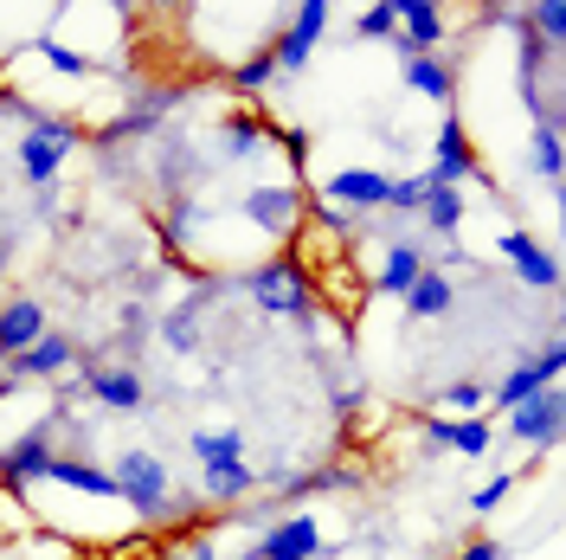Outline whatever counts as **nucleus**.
I'll return each instance as SVG.
<instances>
[{
  "label": "nucleus",
  "instance_id": "nucleus-1",
  "mask_svg": "<svg viewBox=\"0 0 566 560\" xmlns=\"http://www.w3.org/2000/svg\"><path fill=\"white\" fill-rule=\"evenodd\" d=\"M109 477H116V502H129L148 528L200 516V502H193V496H175V477H168V464H161L155 452H129Z\"/></svg>",
  "mask_w": 566,
  "mask_h": 560
},
{
  "label": "nucleus",
  "instance_id": "nucleus-2",
  "mask_svg": "<svg viewBox=\"0 0 566 560\" xmlns=\"http://www.w3.org/2000/svg\"><path fill=\"white\" fill-rule=\"evenodd\" d=\"M245 297L258 303V310L271 315H296V322H310L316 315V297H310V278H303V265L283 251V258H271V265H258V271H245Z\"/></svg>",
  "mask_w": 566,
  "mask_h": 560
},
{
  "label": "nucleus",
  "instance_id": "nucleus-3",
  "mask_svg": "<svg viewBox=\"0 0 566 560\" xmlns=\"http://www.w3.org/2000/svg\"><path fill=\"white\" fill-rule=\"evenodd\" d=\"M560 367H566V349L560 342H547V349L534 354V361H515L502 381L490 386V406L502 413H515V406H528L534 393H547V386H560Z\"/></svg>",
  "mask_w": 566,
  "mask_h": 560
},
{
  "label": "nucleus",
  "instance_id": "nucleus-4",
  "mask_svg": "<svg viewBox=\"0 0 566 560\" xmlns=\"http://www.w3.org/2000/svg\"><path fill=\"white\" fill-rule=\"evenodd\" d=\"M52 438H59V419H39V425H27L13 445H0V484H7V490H33V484H45Z\"/></svg>",
  "mask_w": 566,
  "mask_h": 560
},
{
  "label": "nucleus",
  "instance_id": "nucleus-5",
  "mask_svg": "<svg viewBox=\"0 0 566 560\" xmlns=\"http://www.w3.org/2000/svg\"><path fill=\"white\" fill-rule=\"evenodd\" d=\"M322 27H328V0H303V7L290 13V27H271V59H277V71H303L310 65Z\"/></svg>",
  "mask_w": 566,
  "mask_h": 560
},
{
  "label": "nucleus",
  "instance_id": "nucleus-6",
  "mask_svg": "<svg viewBox=\"0 0 566 560\" xmlns=\"http://www.w3.org/2000/svg\"><path fill=\"white\" fill-rule=\"evenodd\" d=\"M84 361V349L71 342V335H59V329H45L27 354H13V361H0V374L13 386H27V381H52V374H65V367H77Z\"/></svg>",
  "mask_w": 566,
  "mask_h": 560
},
{
  "label": "nucleus",
  "instance_id": "nucleus-7",
  "mask_svg": "<svg viewBox=\"0 0 566 560\" xmlns=\"http://www.w3.org/2000/svg\"><path fill=\"white\" fill-rule=\"evenodd\" d=\"M463 175H470V180H490V175H483V155H476V148H470V136H463V123H458V116H444V123H438V155H431L424 180H431V187H458Z\"/></svg>",
  "mask_w": 566,
  "mask_h": 560
},
{
  "label": "nucleus",
  "instance_id": "nucleus-8",
  "mask_svg": "<svg viewBox=\"0 0 566 560\" xmlns=\"http://www.w3.org/2000/svg\"><path fill=\"white\" fill-rule=\"evenodd\" d=\"M316 554H322L316 516H277V522H264V541L239 560H316Z\"/></svg>",
  "mask_w": 566,
  "mask_h": 560
},
{
  "label": "nucleus",
  "instance_id": "nucleus-9",
  "mask_svg": "<svg viewBox=\"0 0 566 560\" xmlns=\"http://www.w3.org/2000/svg\"><path fill=\"white\" fill-rule=\"evenodd\" d=\"M77 386H84L97 406H109V413H136L142 400H148L142 374H136V367H123V361H91V367L77 374Z\"/></svg>",
  "mask_w": 566,
  "mask_h": 560
},
{
  "label": "nucleus",
  "instance_id": "nucleus-10",
  "mask_svg": "<svg viewBox=\"0 0 566 560\" xmlns=\"http://www.w3.org/2000/svg\"><path fill=\"white\" fill-rule=\"evenodd\" d=\"M258 232H271V239H290L296 232V219H303V187H251L245 200H239Z\"/></svg>",
  "mask_w": 566,
  "mask_h": 560
},
{
  "label": "nucleus",
  "instance_id": "nucleus-11",
  "mask_svg": "<svg viewBox=\"0 0 566 560\" xmlns=\"http://www.w3.org/2000/svg\"><path fill=\"white\" fill-rule=\"evenodd\" d=\"M392 13H399V59H424V52H438V39H444V7L438 0H392Z\"/></svg>",
  "mask_w": 566,
  "mask_h": 560
},
{
  "label": "nucleus",
  "instance_id": "nucleus-12",
  "mask_svg": "<svg viewBox=\"0 0 566 560\" xmlns=\"http://www.w3.org/2000/svg\"><path fill=\"white\" fill-rule=\"evenodd\" d=\"M560 425H566V393L560 386H547V393H534L528 406L509 413V438H515V445H554Z\"/></svg>",
  "mask_w": 566,
  "mask_h": 560
},
{
  "label": "nucleus",
  "instance_id": "nucleus-13",
  "mask_svg": "<svg viewBox=\"0 0 566 560\" xmlns=\"http://www.w3.org/2000/svg\"><path fill=\"white\" fill-rule=\"evenodd\" d=\"M502 258L522 271V283H528V290H554V283H560V258L534 246L528 226H509V232H502Z\"/></svg>",
  "mask_w": 566,
  "mask_h": 560
},
{
  "label": "nucleus",
  "instance_id": "nucleus-14",
  "mask_svg": "<svg viewBox=\"0 0 566 560\" xmlns=\"http://www.w3.org/2000/svg\"><path fill=\"white\" fill-rule=\"evenodd\" d=\"M387 187H392V175H380V168H342V175H328V200L367 219V212L387 207Z\"/></svg>",
  "mask_w": 566,
  "mask_h": 560
},
{
  "label": "nucleus",
  "instance_id": "nucleus-15",
  "mask_svg": "<svg viewBox=\"0 0 566 560\" xmlns=\"http://www.w3.org/2000/svg\"><path fill=\"white\" fill-rule=\"evenodd\" d=\"M52 322H45V303L33 297H13V303H0V361H13V354H27L45 335Z\"/></svg>",
  "mask_w": 566,
  "mask_h": 560
},
{
  "label": "nucleus",
  "instance_id": "nucleus-16",
  "mask_svg": "<svg viewBox=\"0 0 566 560\" xmlns=\"http://www.w3.org/2000/svg\"><path fill=\"white\" fill-rule=\"evenodd\" d=\"M424 271H431V251H424V239H399V246L387 251V265H380L374 290H380V297H406Z\"/></svg>",
  "mask_w": 566,
  "mask_h": 560
},
{
  "label": "nucleus",
  "instance_id": "nucleus-17",
  "mask_svg": "<svg viewBox=\"0 0 566 560\" xmlns=\"http://www.w3.org/2000/svg\"><path fill=\"white\" fill-rule=\"evenodd\" d=\"M431 445H444V452H463V457H483L495 445V432H490V419L476 413V419H424L419 425Z\"/></svg>",
  "mask_w": 566,
  "mask_h": 560
},
{
  "label": "nucleus",
  "instance_id": "nucleus-18",
  "mask_svg": "<svg viewBox=\"0 0 566 560\" xmlns=\"http://www.w3.org/2000/svg\"><path fill=\"white\" fill-rule=\"evenodd\" d=\"M251 490H258V470H251L245 457L239 464H207V477H200V502H212V509H232Z\"/></svg>",
  "mask_w": 566,
  "mask_h": 560
},
{
  "label": "nucleus",
  "instance_id": "nucleus-19",
  "mask_svg": "<svg viewBox=\"0 0 566 560\" xmlns=\"http://www.w3.org/2000/svg\"><path fill=\"white\" fill-rule=\"evenodd\" d=\"M45 484H65V490H77V496H109V502H116V477H109V470H97L91 457H59V452H52V464H45Z\"/></svg>",
  "mask_w": 566,
  "mask_h": 560
},
{
  "label": "nucleus",
  "instance_id": "nucleus-20",
  "mask_svg": "<svg viewBox=\"0 0 566 560\" xmlns=\"http://www.w3.org/2000/svg\"><path fill=\"white\" fill-rule=\"evenodd\" d=\"M406 84H412L419 97H431V104H451V97H458V77H451V65H444L438 52L406 59Z\"/></svg>",
  "mask_w": 566,
  "mask_h": 560
},
{
  "label": "nucleus",
  "instance_id": "nucleus-21",
  "mask_svg": "<svg viewBox=\"0 0 566 560\" xmlns=\"http://www.w3.org/2000/svg\"><path fill=\"white\" fill-rule=\"evenodd\" d=\"M419 226H424V232H438V239H451V232L463 226V194H458V187H424Z\"/></svg>",
  "mask_w": 566,
  "mask_h": 560
},
{
  "label": "nucleus",
  "instance_id": "nucleus-22",
  "mask_svg": "<svg viewBox=\"0 0 566 560\" xmlns=\"http://www.w3.org/2000/svg\"><path fill=\"white\" fill-rule=\"evenodd\" d=\"M451 303H458V290H451V278H444L438 265L406 290V315H412V322H419V315H451Z\"/></svg>",
  "mask_w": 566,
  "mask_h": 560
},
{
  "label": "nucleus",
  "instance_id": "nucleus-23",
  "mask_svg": "<svg viewBox=\"0 0 566 560\" xmlns=\"http://www.w3.org/2000/svg\"><path fill=\"white\" fill-rule=\"evenodd\" d=\"M534 175H541V187H560V116H547V123H534Z\"/></svg>",
  "mask_w": 566,
  "mask_h": 560
},
{
  "label": "nucleus",
  "instance_id": "nucleus-24",
  "mask_svg": "<svg viewBox=\"0 0 566 560\" xmlns=\"http://www.w3.org/2000/svg\"><path fill=\"white\" fill-rule=\"evenodd\" d=\"M193 457H200V464H239V457H245V432H232V425L193 432Z\"/></svg>",
  "mask_w": 566,
  "mask_h": 560
},
{
  "label": "nucleus",
  "instance_id": "nucleus-25",
  "mask_svg": "<svg viewBox=\"0 0 566 560\" xmlns=\"http://www.w3.org/2000/svg\"><path fill=\"white\" fill-rule=\"evenodd\" d=\"M59 162H65V155H59L52 142L20 136V168H27V180H33V187H52V180H59Z\"/></svg>",
  "mask_w": 566,
  "mask_h": 560
},
{
  "label": "nucleus",
  "instance_id": "nucleus-26",
  "mask_svg": "<svg viewBox=\"0 0 566 560\" xmlns=\"http://www.w3.org/2000/svg\"><path fill=\"white\" fill-rule=\"evenodd\" d=\"M271 136H277L271 116H232V123H226V148H232V155H251L258 142H271Z\"/></svg>",
  "mask_w": 566,
  "mask_h": 560
},
{
  "label": "nucleus",
  "instance_id": "nucleus-27",
  "mask_svg": "<svg viewBox=\"0 0 566 560\" xmlns=\"http://www.w3.org/2000/svg\"><path fill=\"white\" fill-rule=\"evenodd\" d=\"M444 406H451L458 419H476V413L490 406V381H476V374H470V381H451L444 386Z\"/></svg>",
  "mask_w": 566,
  "mask_h": 560
},
{
  "label": "nucleus",
  "instance_id": "nucleus-28",
  "mask_svg": "<svg viewBox=\"0 0 566 560\" xmlns=\"http://www.w3.org/2000/svg\"><path fill=\"white\" fill-rule=\"evenodd\" d=\"M27 136L52 142V148H59V155H71V148H77V142H84V136H91V129H77V123H71V116H33V129H27Z\"/></svg>",
  "mask_w": 566,
  "mask_h": 560
},
{
  "label": "nucleus",
  "instance_id": "nucleus-29",
  "mask_svg": "<svg viewBox=\"0 0 566 560\" xmlns=\"http://www.w3.org/2000/svg\"><path fill=\"white\" fill-rule=\"evenodd\" d=\"M271 77H277V59H271V33H264V45H258L245 65L232 71V84H239V91H264Z\"/></svg>",
  "mask_w": 566,
  "mask_h": 560
},
{
  "label": "nucleus",
  "instance_id": "nucleus-30",
  "mask_svg": "<svg viewBox=\"0 0 566 560\" xmlns=\"http://www.w3.org/2000/svg\"><path fill=\"white\" fill-rule=\"evenodd\" d=\"M354 33H360V39H392V33H399V13H392V0L360 7V13H354Z\"/></svg>",
  "mask_w": 566,
  "mask_h": 560
},
{
  "label": "nucleus",
  "instance_id": "nucleus-31",
  "mask_svg": "<svg viewBox=\"0 0 566 560\" xmlns=\"http://www.w3.org/2000/svg\"><path fill=\"white\" fill-rule=\"evenodd\" d=\"M424 187H431L424 175H406V180H392V187H387V207H380V212H419Z\"/></svg>",
  "mask_w": 566,
  "mask_h": 560
},
{
  "label": "nucleus",
  "instance_id": "nucleus-32",
  "mask_svg": "<svg viewBox=\"0 0 566 560\" xmlns=\"http://www.w3.org/2000/svg\"><path fill=\"white\" fill-rule=\"evenodd\" d=\"M39 52H45V59H52V65L59 71H71V77H91V59H84V52H71V45H59V39H39Z\"/></svg>",
  "mask_w": 566,
  "mask_h": 560
},
{
  "label": "nucleus",
  "instance_id": "nucleus-33",
  "mask_svg": "<svg viewBox=\"0 0 566 560\" xmlns=\"http://www.w3.org/2000/svg\"><path fill=\"white\" fill-rule=\"evenodd\" d=\"M515 484H522V477H490V484H483V490L470 496V516H490L495 502H502V496L515 490Z\"/></svg>",
  "mask_w": 566,
  "mask_h": 560
},
{
  "label": "nucleus",
  "instance_id": "nucleus-34",
  "mask_svg": "<svg viewBox=\"0 0 566 560\" xmlns=\"http://www.w3.org/2000/svg\"><path fill=\"white\" fill-rule=\"evenodd\" d=\"M277 142H283V155H290V168L303 175V162H310V129H283L277 123Z\"/></svg>",
  "mask_w": 566,
  "mask_h": 560
},
{
  "label": "nucleus",
  "instance_id": "nucleus-35",
  "mask_svg": "<svg viewBox=\"0 0 566 560\" xmlns=\"http://www.w3.org/2000/svg\"><path fill=\"white\" fill-rule=\"evenodd\" d=\"M458 560H509V548H502V541H470Z\"/></svg>",
  "mask_w": 566,
  "mask_h": 560
},
{
  "label": "nucleus",
  "instance_id": "nucleus-36",
  "mask_svg": "<svg viewBox=\"0 0 566 560\" xmlns=\"http://www.w3.org/2000/svg\"><path fill=\"white\" fill-rule=\"evenodd\" d=\"M168 560H219L212 548H187V554H168Z\"/></svg>",
  "mask_w": 566,
  "mask_h": 560
},
{
  "label": "nucleus",
  "instance_id": "nucleus-37",
  "mask_svg": "<svg viewBox=\"0 0 566 560\" xmlns=\"http://www.w3.org/2000/svg\"><path fill=\"white\" fill-rule=\"evenodd\" d=\"M0 278H7V246H0Z\"/></svg>",
  "mask_w": 566,
  "mask_h": 560
}]
</instances>
